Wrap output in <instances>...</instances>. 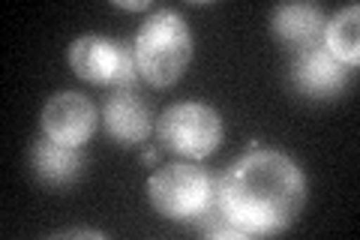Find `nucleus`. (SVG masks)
<instances>
[{
	"label": "nucleus",
	"instance_id": "obj_1",
	"mask_svg": "<svg viewBox=\"0 0 360 240\" xmlns=\"http://www.w3.org/2000/svg\"><path fill=\"white\" fill-rule=\"evenodd\" d=\"M307 204V175L279 151L243 153L217 180V210L243 237L285 232Z\"/></svg>",
	"mask_w": 360,
	"mask_h": 240
},
{
	"label": "nucleus",
	"instance_id": "obj_2",
	"mask_svg": "<svg viewBox=\"0 0 360 240\" xmlns=\"http://www.w3.org/2000/svg\"><path fill=\"white\" fill-rule=\"evenodd\" d=\"M139 75L156 90H165L184 78L193 61V33L186 18L174 9H156L141 21L132 42Z\"/></svg>",
	"mask_w": 360,
	"mask_h": 240
},
{
	"label": "nucleus",
	"instance_id": "obj_3",
	"mask_svg": "<svg viewBox=\"0 0 360 240\" xmlns=\"http://www.w3.org/2000/svg\"><path fill=\"white\" fill-rule=\"evenodd\" d=\"M150 208L172 222L195 225L217 204V184L193 163H172L156 168L148 180Z\"/></svg>",
	"mask_w": 360,
	"mask_h": 240
},
{
	"label": "nucleus",
	"instance_id": "obj_4",
	"mask_svg": "<svg viewBox=\"0 0 360 240\" xmlns=\"http://www.w3.org/2000/svg\"><path fill=\"white\" fill-rule=\"evenodd\" d=\"M222 118L205 102H174L156 120V139L168 153L184 159H207L222 144Z\"/></svg>",
	"mask_w": 360,
	"mask_h": 240
},
{
	"label": "nucleus",
	"instance_id": "obj_5",
	"mask_svg": "<svg viewBox=\"0 0 360 240\" xmlns=\"http://www.w3.org/2000/svg\"><path fill=\"white\" fill-rule=\"evenodd\" d=\"M70 66L72 72L96 87L127 90L139 82V66H135L132 45L108 39L103 33H84L70 45Z\"/></svg>",
	"mask_w": 360,
	"mask_h": 240
},
{
	"label": "nucleus",
	"instance_id": "obj_6",
	"mask_svg": "<svg viewBox=\"0 0 360 240\" xmlns=\"http://www.w3.org/2000/svg\"><path fill=\"white\" fill-rule=\"evenodd\" d=\"M96 108L84 94L75 90H63L54 94L42 108V135H49L58 144L82 147L90 141V135L96 132Z\"/></svg>",
	"mask_w": 360,
	"mask_h": 240
},
{
	"label": "nucleus",
	"instance_id": "obj_7",
	"mask_svg": "<svg viewBox=\"0 0 360 240\" xmlns=\"http://www.w3.org/2000/svg\"><path fill=\"white\" fill-rule=\"evenodd\" d=\"M103 123L108 139L120 147L144 144L153 135V114L135 87L115 90L103 102Z\"/></svg>",
	"mask_w": 360,
	"mask_h": 240
},
{
	"label": "nucleus",
	"instance_id": "obj_8",
	"mask_svg": "<svg viewBox=\"0 0 360 240\" xmlns=\"http://www.w3.org/2000/svg\"><path fill=\"white\" fill-rule=\"evenodd\" d=\"M291 84L297 94L309 99H333L348 84V66L321 45H312L307 51H297L291 63Z\"/></svg>",
	"mask_w": 360,
	"mask_h": 240
},
{
	"label": "nucleus",
	"instance_id": "obj_9",
	"mask_svg": "<svg viewBox=\"0 0 360 240\" xmlns=\"http://www.w3.org/2000/svg\"><path fill=\"white\" fill-rule=\"evenodd\" d=\"M30 171L42 187H51V189L70 187L84 171L82 147L58 144V141H51L49 135H39V139L30 144Z\"/></svg>",
	"mask_w": 360,
	"mask_h": 240
},
{
	"label": "nucleus",
	"instance_id": "obj_10",
	"mask_svg": "<svg viewBox=\"0 0 360 240\" xmlns=\"http://www.w3.org/2000/svg\"><path fill=\"white\" fill-rule=\"evenodd\" d=\"M324 25H328V18L315 4H283L270 15L274 37L295 51H307L312 45H321Z\"/></svg>",
	"mask_w": 360,
	"mask_h": 240
},
{
	"label": "nucleus",
	"instance_id": "obj_11",
	"mask_svg": "<svg viewBox=\"0 0 360 240\" xmlns=\"http://www.w3.org/2000/svg\"><path fill=\"white\" fill-rule=\"evenodd\" d=\"M324 49H328L336 61L354 70L360 63V6L352 4L340 9L333 18L324 25Z\"/></svg>",
	"mask_w": 360,
	"mask_h": 240
},
{
	"label": "nucleus",
	"instance_id": "obj_12",
	"mask_svg": "<svg viewBox=\"0 0 360 240\" xmlns=\"http://www.w3.org/2000/svg\"><path fill=\"white\" fill-rule=\"evenodd\" d=\"M58 237H94V240H103V232H90V228H70V232H58Z\"/></svg>",
	"mask_w": 360,
	"mask_h": 240
},
{
	"label": "nucleus",
	"instance_id": "obj_13",
	"mask_svg": "<svg viewBox=\"0 0 360 240\" xmlns=\"http://www.w3.org/2000/svg\"><path fill=\"white\" fill-rule=\"evenodd\" d=\"M115 6H120V9H150V0H117Z\"/></svg>",
	"mask_w": 360,
	"mask_h": 240
},
{
	"label": "nucleus",
	"instance_id": "obj_14",
	"mask_svg": "<svg viewBox=\"0 0 360 240\" xmlns=\"http://www.w3.org/2000/svg\"><path fill=\"white\" fill-rule=\"evenodd\" d=\"M141 159H144V163H156V159H160V153H156V151H148Z\"/></svg>",
	"mask_w": 360,
	"mask_h": 240
}]
</instances>
